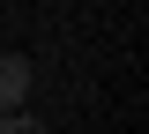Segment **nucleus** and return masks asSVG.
Returning <instances> with one entry per match:
<instances>
[{
    "mask_svg": "<svg viewBox=\"0 0 149 134\" xmlns=\"http://www.w3.org/2000/svg\"><path fill=\"white\" fill-rule=\"evenodd\" d=\"M0 134H45V119H22V112H8V119H0Z\"/></svg>",
    "mask_w": 149,
    "mask_h": 134,
    "instance_id": "f03ea898",
    "label": "nucleus"
},
{
    "mask_svg": "<svg viewBox=\"0 0 149 134\" xmlns=\"http://www.w3.org/2000/svg\"><path fill=\"white\" fill-rule=\"evenodd\" d=\"M22 97H30V60L22 52H0V119L22 112Z\"/></svg>",
    "mask_w": 149,
    "mask_h": 134,
    "instance_id": "f257e3e1",
    "label": "nucleus"
}]
</instances>
